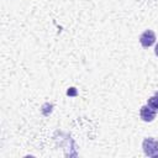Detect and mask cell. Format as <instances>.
<instances>
[{
  "instance_id": "1",
  "label": "cell",
  "mask_w": 158,
  "mask_h": 158,
  "mask_svg": "<svg viewBox=\"0 0 158 158\" xmlns=\"http://www.w3.org/2000/svg\"><path fill=\"white\" fill-rule=\"evenodd\" d=\"M142 148H143V152L146 156L158 157V141L157 139H154L152 137L144 138L142 142Z\"/></svg>"
},
{
  "instance_id": "2",
  "label": "cell",
  "mask_w": 158,
  "mask_h": 158,
  "mask_svg": "<svg viewBox=\"0 0 158 158\" xmlns=\"http://www.w3.org/2000/svg\"><path fill=\"white\" fill-rule=\"evenodd\" d=\"M156 42V35L152 30H146L141 36H139V43L142 47L148 48Z\"/></svg>"
},
{
  "instance_id": "3",
  "label": "cell",
  "mask_w": 158,
  "mask_h": 158,
  "mask_svg": "<svg viewBox=\"0 0 158 158\" xmlns=\"http://www.w3.org/2000/svg\"><path fill=\"white\" fill-rule=\"evenodd\" d=\"M156 111L153 109H151L148 105H143L139 110V116L144 122H151L156 118Z\"/></svg>"
},
{
  "instance_id": "4",
  "label": "cell",
  "mask_w": 158,
  "mask_h": 158,
  "mask_svg": "<svg viewBox=\"0 0 158 158\" xmlns=\"http://www.w3.org/2000/svg\"><path fill=\"white\" fill-rule=\"evenodd\" d=\"M147 105H148L151 109H153L156 112H158V93H157L156 95H153L152 98L148 99Z\"/></svg>"
},
{
  "instance_id": "5",
  "label": "cell",
  "mask_w": 158,
  "mask_h": 158,
  "mask_svg": "<svg viewBox=\"0 0 158 158\" xmlns=\"http://www.w3.org/2000/svg\"><path fill=\"white\" fill-rule=\"evenodd\" d=\"M75 91H74V88H70V90H68V95H74Z\"/></svg>"
},
{
  "instance_id": "6",
  "label": "cell",
  "mask_w": 158,
  "mask_h": 158,
  "mask_svg": "<svg viewBox=\"0 0 158 158\" xmlns=\"http://www.w3.org/2000/svg\"><path fill=\"white\" fill-rule=\"evenodd\" d=\"M154 53H156V56L158 57V44H156V47H154Z\"/></svg>"
}]
</instances>
